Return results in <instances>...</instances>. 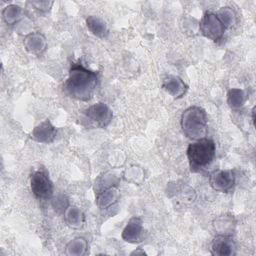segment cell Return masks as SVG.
I'll return each mask as SVG.
<instances>
[{"mask_svg":"<svg viewBox=\"0 0 256 256\" xmlns=\"http://www.w3.org/2000/svg\"><path fill=\"white\" fill-rule=\"evenodd\" d=\"M216 154V145L212 139L203 137L189 144L187 158L192 171L196 172L210 165Z\"/></svg>","mask_w":256,"mask_h":256,"instance_id":"cell-3","label":"cell"},{"mask_svg":"<svg viewBox=\"0 0 256 256\" xmlns=\"http://www.w3.org/2000/svg\"><path fill=\"white\" fill-rule=\"evenodd\" d=\"M86 25L89 31L96 37L104 38L108 34V27L106 22L98 16H89L86 19Z\"/></svg>","mask_w":256,"mask_h":256,"instance_id":"cell-14","label":"cell"},{"mask_svg":"<svg viewBox=\"0 0 256 256\" xmlns=\"http://www.w3.org/2000/svg\"><path fill=\"white\" fill-rule=\"evenodd\" d=\"M52 205L58 212H65L66 209L69 207V202L64 195H60L53 200Z\"/></svg>","mask_w":256,"mask_h":256,"instance_id":"cell-21","label":"cell"},{"mask_svg":"<svg viewBox=\"0 0 256 256\" xmlns=\"http://www.w3.org/2000/svg\"><path fill=\"white\" fill-rule=\"evenodd\" d=\"M199 30L204 37L217 42L222 39L226 27L218 17L217 13L208 11L203 15L199 23Z\"/></svg>","mask_w":256,"mask_h":256,"instance_id":"cell-4","label":"cell"},{"mask_svg":"<svg viewBox=\"0 0 256 256\" xmlns=\"http://www.w3.org/2000/svg\"><path fill=\"white\" fill-rule=\"evenodd\" d=\"M2 17L6 24L15 25L23 17V10L19 5L10 4L6 6L2 11Z\"/></svg>","mask_w":256,"mask_h":256,"instance_id":"cell-16","label":"cell"},{"mask_svg":"<svg viewBox=\"0 0 256 256\" xmlns=\"http://www.w3.org/2000/svg\"><path fill=\"white\" fill-rule=\"evenodd\" d=\"M84 114L89 123L98 128L107 127L113 118V112L110 107L102 102L89 106Z\"/></svg>","mask_w":256,"mask_h":256,"instance_id":"cell-6","label":"cell"},{"mask_svg":"<svg viewBox=\"0 0 256 256\" xmlns=\"http://www.w3.org/2000/svg\"><path fill=\"white\" fill-rule=\"evenodd\" d=\"M163 89L174 98H181L188 90L186 83L176 75H168L164 78L162 83Z\"/></svg>","mask_w":256,"mask_h":256,"instance_id":"cell-11","label":"cell"},{"mask_svg":"<svg viewBox=\"0 0 256 256\" xmlns=\"http://www.w3.org/2000/svg\"><path fill=\"white\" fill-rule=\"evenodd\" d=\"M23 45L27 52L37 56L43 54L48 47L45 36L40 32H32L27 34L24 38Z\"/></svg>","mask_w":256,"mask_h":256,"instance_id":"cell-9","label":"cell"},{"mask_svg":"<svg viewBox=\"0 0 256 256\" xmlns=\"http://www.w3.org/2000/svg\"><path fill=\"white\" fill-rule=\"evenodd\" d=\"M56 135H57V129L53 126V124L48 119H46L33 129L31 137L32 139H34L39 143L49 144L55 140Z\"/></svg>","mask_w":256,"mask_h":256,"instance_id":"cell-10","label":"cell"},{"mask_svg":"<svg viewBox=\"0 0 256 256\" xmlns=\"http://www.w3.org/2000/svg\"><path fill=\"white\" fill-rule=\"evenodd\" d=\"M246 101V95L242 89L232 88L227 93V104L231 109L241 108Z\"/></svg>","mask_w":256,"mask_h":256,"instance_id":"cell-18","label":"cell"},{"mask_svg":"<svg viewBox=\"0 0 256 256\" xmlns=\"http://www.w3.org/2000/svg\"><path fill=\"white\" fill-rule=\"evenodd\" d=\"M119 197V191L115 186L110 187L96 194V203L101 209H107L112 206Z\"/></svg>","mask_w":256,"mask_h":256,"instance_id":"cell-13","label":"cell"},{"mask_svg":"<svg viewBox=\"0 0 256 256\" xmlns=\"http://www.w3.org/2000/svg\"><path fill=\"white\" fill-rule=\"evenodd\" d=\"M30 187L37 199L48 200L53 196V184L45 171L37 170L31 174Z\"/></svg>","mask_w":256,"mask_h":256,"instance_id":"cell-5","label":"cell"},{"mask_svg":"<svg viewBox=\"0 0 256 256\" xmlns=\"http://www.w3.org/2000/svg\"><path fill=\"white\" fill-rule=\"evenodd\" d=\"M143 231V222L139 217H132L122 231V239L128 243H136L140 240Z\"/></svg>","mask_w":256,"mask_h":256,"instance_id":"cell-12","label":"cell"},{"mask_svg":"<svg viewBox=\"0 0 256 256\" xmlns=\"http://www.w3.org/2000/svg\"><path fill=\"white\" fill-rule=\"evenodd\" d=\"M235 173L232 170L218 169L213 171L209 176L211 187L218 192L227 193L235 185Z\"/></svg>","mask_w":256,"mask_h":256,"instance_id":"cell-7","label":"cell"},{"mask_svg":"<svg viewBox=\"0 0 256 256\" xmlns=\"http://www.w3.org/2000/svg\"><path fill=\"white\" fill-rule=\"evenodd\" d=\"M208 118L206 111L200 106H190L181 115L180 125L185 136L198 140L205 136Z\"/></svg>","mask_w":256,"mask_h":256,"instance_id":"cell-2","label":"cell"},{"mask_svg":"<svg viewBox=\"0 0 256 256\" xmlns=\"http://www.w3.org/2000/svg\"><path fill=\"white\" fill-rule=\"evenodd\" d=\"M118 183V179L115 176H108L105 174L104 176H100L98 180L95 182V194L106 190L110 187L116 186Z\"/></svg>","mask_w":256,"mask_h":256,"instance_id":"cell-19","label":"cell"},{"mask_svg":"<svg viewBox=\"0 0 256 256\" xmlns=\"http://www.w3.org/2000/svg\"><path fill=\"white\" fill-rule=\"evenodd\" d=\"M29 3L40 13H47L53 5V1H31Z\"/></svg>","mask_w":256,"mask_h":256,"instance_id":"cell-22","label":"cell"},{"mask_svg":"<svg viewBox=\"0 0 256 256\" xmlns=\"http://www.w3.org/2000/svg\"><path fill=\"white\" fill-rule=\"evenodd\" d=\"M235 242L231 235L219 234L211 245V253L216 256H230L235 254Z\"/></svg>","mask_w":256,"mask_h":256,"instance_id":"cell-8","label":"cell"},{"mask_svg":"<svg viewBox=\"0 0 256 256\" xmlns=\"http://www.w3.org/2000/svg\"><path fill=\"white\" fill-rule=\"evenodd\" d=\"M98 82V72L86 68L81 63H73L63 85V91L73 99L88 101L92 98Z\"/></svg>","mask_w":256,"mask_h":256,"instance_id":"cell-1","label":"cell"},{"mask_svg":"<svg viewBox=\"0 0 256 256\" xmlns=\"http://www.w3.org/2000/svg\"><path fill=\"white\" fill-rule=\"evenodd\" d=\"M217 15L226 27V29L230 28L236 23V14L230 7H222L218 11Z\"/></svg>","mask_w":256,"mask_h":256,"instance_id":"cell-20","label":"cell"},{"mask_svg":"<svg viewBox=\"0 0 256 256\" xmlns=\"http://www.w3.org/2000/svg\"><path fill=\"white\" fill-rule=\"evenodd\" d=\"M88 243L82 237H77L71 240L66 245V254L70 256H81L87 251Z\"/></svg>","mask_w":256,"mask_h":256,"instance_id":"cell-17","label":"cell"},{"mask_svg":"<svg viewBox=\"0 0 256 256\" xmlns=\"http://www.w3.org/2000/svg\"><path fill=\"white\" fill-rule=\"evenodd\" d=\"M64 217L66 223L74 229L81 228L85 222L84 213L77 207H68L64 212Z\"/></svg>","mask_w":256,"mask_h":256,"instance_id":"cell-15","label":"cell"}]
</instances>
